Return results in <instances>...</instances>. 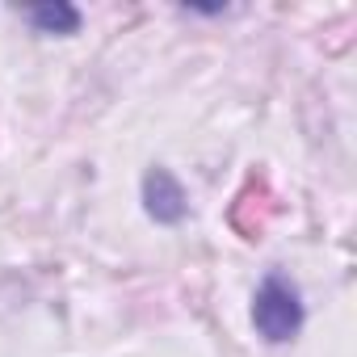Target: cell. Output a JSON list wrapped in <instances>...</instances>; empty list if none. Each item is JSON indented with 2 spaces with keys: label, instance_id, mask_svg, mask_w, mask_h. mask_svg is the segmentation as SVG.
<instances>
[{
  "label": "cell",
  "instance_id": "obj_1",
  "mask_svg": "<svg viewBox=\"0 0 357 357\" xmlns=\"http://www.w3.org/2000/svg\"><path fill=\"white\" fill-rule=\"evenodd\" d=\"M307 324V307H303V290L282 273L269 269L252 294V328L265 344H290Z\"/></svg>",
  "mask_w": 357,
  "mask_h": 357
},
{
  "label": "cell",
  "instance_id": "obj_2",
  "mask_svg": "<svg viewBox=\"0 0 357 357\" xmlns=\"http://www.w3.org/2000/svg\"><path fill=\"white\" fill-rule=\"evenodd\" d=\"M143 211H147V219L160 223V227L185 223V215H190V194H185V185L172 176V168L151 164V168L143 172Z\"/></svg>",
  "mask_w": 357,
  "mask_h": 357
},
{
  "label": "cell",
  "instance_id": "obj_3",
  "mask_svg": "<svg viewBox=\"0 0 357 357\" xmlns=\"http://www.w3.org/2000/svg\"><path fill=\"white\" fill-rule=\"evenodd\" d=\"M22 17L38 30V34H59V38H68V34H80V9L76 5H68V0H55V5H30V9H22Z\"/></svg>",
  "mask_w": 357,
  "mask_h": 357
}]
</instances>
